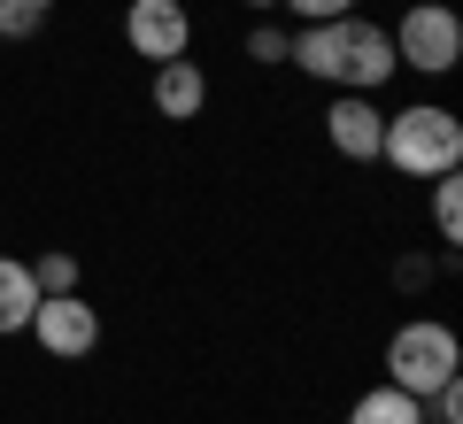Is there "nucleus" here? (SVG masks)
Instances as JSON below:
<instances>
[{"instance_id": "1", "label": "nucleus", "mask_w": 463, "mask_h": 424, "mask_svg": "<svg viewBox=\"0 0 463 424\" xmlns=\"http://www.w3.org/2000/svg\"><path fill=\"white\" fill-rule=\"evenodd\" d=\"M379 163L402 170V178H440V170H456V163H463V124H456V108H440V100H410L402 116H386Z\"/></svg>"}, {"instance_id": "2", "label": "nucleus", "mask_w": 463, "mask_h": 424, "mask_svg": "<svg viewBox=\"0 0 463 424\" xmlns=\"http://www.w3.org/2000/svg\"><path fill=\"white\" fill-rule=\"evenodd\" d=\"M456 371H463V340L440 325V316H410V325L386 340V386L417 393V401H425L432 386H448Z\"/></svg>"}, {"instance_id": "3", "label": "nucleus", "mask_w": 463, "mask_h": 424, "mask_svg": "<svg viewBox=\"0 0 463 424\" xmlns=\"http://www.w3.org/2000/svg\"><path fill=\"white\" fill-rule=\"evenodd\" d=\"M386 39H394V62L417 70V78H448V70L463 62V16L448 0H410Z\"/></svg>"}, {"instance_id": "4", "label": "nucleus", "mask_w": 463, "mask_h": 424, "mask_svg": "<svg viewBox=\"0 0 463 424\" xmlns=\"http://www.w3.org/2000/svg\"><path fill=\"white\" fill-rule=\"evenodd\" d=\"M32 332L47 355H62V363H78V355H93L100 347V309L85 294H39V309H32Z\"/></svg>"}, {"instance_id": "5", "label": "nucleus", "mask_w": 463, "mask_h": 424, "mask_svg": "<svg viewBox=\"0 0 463 424\" xmlns=\"http://www.w3.org/2000/svg\"><path fill=\"white\" fill-rule=\"evenodd\" d=\"M124 47H132L139 62H178V54H194L185 0H132V8H124Z\"/></svg>"}, {"instance_id": "6", "label": "nucleus", "mask_w": 463, "mask_h": 424, "mask_svg": "<svg viewBox=\"0 0 463 424\" xmlns=\"http://www.w3.org/2000/svg\"><path fill=\"white\" fill-rule=\"evenodd\" d=\"M394 39H386V24L371 16H347V47H340V93H379L386 78H394Z\"/></svg>"}, {"instance_id": "7", "label": "nucleus", "mask_w": 463, "mask_h": 424, "mask_svg": "<svg viewBox=\"0 0 463 424\" xmlns=\"http://www.w3.org/2000/svg\"><path fill=\"white\" fill-rule=\"evenodd\" d=\"M379 131H386V116H379L371 93H340L325 108V139L347 155V163H379Z\"/></svg>"}, {"instance_id": "8", "label": "nucleus", "mask_w": 463, "mask_h": 424, "mask_svg": "<svg viewBox=\"0 0 463 424\" xmlns=\"http://www.w3.org/2000/svg\"><path fill=\"white\" fill-rule=\"evenodd\" d=\"M147 100H155V116H170V124H194V116L209 108V78H201L194 54H178V62H155Z\"/></svg>"}, {"instance_id": "9", "label": "nucleus", "mask_w": 463, "mask_h": 424, "mask_svg": "<svg viewBox=\"0 0 463 424\" xmlns=\"http://www.w3.org/2000/svg\"><path fill=\"white\" fill-rule=\"evenodd\" d=\"M39 309V286H32V262L0 255V332H24Z\"/></svg>"}, {"instance_id": "10", "label": "nucleus", "mask_w": 463, "mask_h": 424, "mask_svg": "<svg viewBox=\"0 0 463 424\" xmlns=\"http://www.w3.org/2000/svg\"><path fill=\"white\" fill-rule=\"evenodd\" d=\"M347 424H425V401L402 393V386H371V393H355Z\"/></svg>"}, {"instance_id": "11", "label": "nucleus", "mask_w": 463, "mask_h": 424, "mask_svg": "<svg viewBox=\"0 0 463 424\" xmlns=\"http://www.w3.org/2000/svg\"><path fill=\"white\" fill-rule=\"evenodd\" d=\"M432 231H440V247L463 240V178H456V170L432 178Z\"/></svg>"}, {"instance_id": "12", "label": "nucleus", "mask_w": 463, "mask_h": 424, "mask_svg": "<svg viewBox=\"0 0 463 424\" xmlns=\"http://www.w3.org/2000/svg\"><path fill=\"white\" fill-rule=\"evenodd\" d=\"M32 286L39 294H78V255H70V247H47V255L32 262Z\"/></svg>"}, {"instance_id": "13", "label": "nucleus", "mask_w": 463, "mask_h": 424, "mask_svg": "<svg viewBox=\"0 0 463 424\" xmlns=\"http://www.w3.org/2000/svg\"><path fill=\"white\" fill-rule=\"evenodd\" d=\"M47 16H54V0H0V39H32V32H47Z\"/></svg>"}, {"instance_id": "14", "label": "nucleus", "mask_w": 463, "mask_h": 424, "mask_svg": "<svg viewBox=\"0 0 463 424\" xmlns=\"http://www.w3.org/2000/svg\"><path fill=\"white\" fill-rule=\"evenodd\" d=\"M294 54V32H279V24H255L248 32V62H286Z\"/></svg>"}, {"instance_id": "15", "label": "nucleus", "mask_w": 463, "mask_h": 424, "mask_svg": "<svg viewBox=\"0 0 463 424\" xmlns=\"http://www.w3.org/2000/svg\"><path fill=\"white\" fill-rule=\"evenodd\" d=\"M279 8H294L301 24H332V16H355V0H279Z\"/></svg>"}, {"instance_id": "16", "label": "nucleus", "mask_w": 463, "mask_h": 424, "mask_svg": "<svg viewBox=\"0 0 463 424\" xmlns=\"http://www.w3.org/2000/svg\"><path fill=\"white\" fill-rule=\"evenodd\" d=\"M425 278H432V262H425V255H410V262H402V270H394V286H402V294H417Z\"/></svg>"}, {"instance_id": "17", "label": "nucleus", "mask_w": 463, "mask_h": 424, "mask_svg": "<svg viewBox=\"0 0 463 424\" xmlns=\"http://www.w3.org/2000/svg\"><path fill=\"white\" fill-rule=\"evenodd\" d=\"M240 8H255V16H270V8H279V0H240Z\"/></svg>"}]
</instances>
